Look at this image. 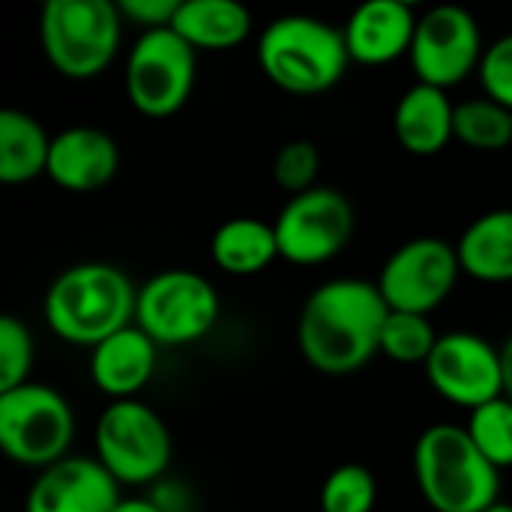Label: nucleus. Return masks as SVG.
Masks as SVG:
<instances>
[{
    "label": "nucleus",
    "instance_id": "14",
    "mask_svg": "<svg viewBox=\"0 0 512 512\" xmlns=\"http://www.w3.org/2000/svg\"><path fill=\"white\" fill-rule=\"evenodd\" d=\"M120 501V483L99 459L66 456L39 471L27 492L24 512H114Z\"/></svg>",
    "mask_w": 512,
    "mask_h": 512
},
{
    "label": "nucleus",
    "instance_id": "29",
    "mask_svg": "<svg viewBox=\"0 0 512 512\" xmlns=\"http://www.w3.org/2000/svg\"><path fill=\"white\" fill-rule=\"evenodd\" d=\"M480 84H483V96L495 99L498 105L512 111V33L495 39L480 63Z\"/></svg>",
    "mask_w": 512,
    "mask_h": 512
},
{
    "label": "nucleus",
    "instance_id": "25",
    "mask_svg": "<svg viewBox=\"0 0 512 512\" xmlns=\"http://www.w3.org/2000/svg\"><path fill=\"white\" fill-rule=\"evenodd\" d=\"M465 429H468L471 441L477 444V450L498 471L512 468V402L507 396L471 411Z\"/></svg>",
    "mask_w": 512,
    "mask_h": 512
},
{
    "label": "nucleus",
    "instance_id": "2",
    "mask_svg": "<svg viewBox=\"0 0 512 512\" xmlns=\"http://www.w3.org/2000/svg\"><path fill=\"white\" fill-rule=\"evenodd\" d=\"M138 288L108 261H81L63 270L42 303L51 333L78 348H96L135 324Z\"/></svg>",
    "mask_w": 512,
    "mask_h": 512
},
{
    "label": "nucleus",
    "instance_id": "19",
    "mask_svg": "<svg viewBox=\"0 0 512 512\" xmlns=\"http://www.w3.org/2000/svg\"><path fill=\"white\" fill-rule=\"evenodd\" d=\"M456 255L462 264V273L486 282V285H504L512 282V210H489L477 216L462 237L456 240Z\"/></svg>",
    "mask_w": 512,
    "mask_h": 512
},
{
    "label": "nucleus",
    "instance_id": "22",
    "mask_svg": "<svg viewBox=\"0 0 512 512\" xmlns=\"http://www.w3.org/2000/svg\"><path fill=\"white\" fill-rule=\"evenodd\" d=\"M51 138L45 126L21 111L3 108L0 111V183L21 186L42 174H48Z\"/></svg>",
    "mask_w": 512,
    "mask_h": 512
},
{
    "label": "nucleus",
    "instance_id": "33",
    "mask_svg": "<svg viewBox=\"0 0 512 512\" xmlns=\"http://www.w3.org/2000/svg\"><path fill=\"white\" fill-rule=\"evenodd\" d=\"M486 512H512V504H504V501H498L492 510H486Z\"/></svg>",
    "mask_w": 512,
    "mask_h": 512
},
{
    "label": "nucleus",
    "instance_id": "12",
    "mask_svg": "<svg viewBox=\"0 0 512 512\" xmlns=\"http://www.w3.org/2000/svg\"><path fill=\"white\" fill-rule=\"evenodd\" d=\"M486 48L480 21L468 9L432 6L417 21L408 60L420 84L450 90L480 72Z\"/></svg>",
    "mask_w": 512,
    "mask_h": 512
},
{
    "label": "nucleus",
    "instance_id": "1",
    "mask_svg": "<svg viewBox=\"0 0 512 512\" xmlns=\"http://www.w3.org/2000/svg\"><path fill=\"white\" fill-rule=\"evenodd\" d=\"M390 306L369 279H330L318 285L297 318L300 357L321 375H354L381 354Z\"/></svg>",
    "mask_w": 512,
    "mask_h": 512
},
{
    "label": "nucleus",
    "instance_id": "11",
    "mask_svg": "<svg viewBox=\"0 0 512 512\" xmlns=\"http://www.w3.org/2000/svg\"><path fill=\"white\" fill-rule=\"evenodd\" d=\"M462 276L456 246L444 237H414L381 267L375 285L390 312L429 315L447 303Z\"/></svg>",
    "mask_w": 512,
    "mask_h": 512
},
{
    "label": "nucleus",
    "instance_id": "27",
    "mask_svg": "<svg viewBox=\"0 0 512 512\" xmlns=\"http://www.w3.org/2000/svg\"><path fill=\"white\" fill-rule=\"evenodd\" d=\"M321 174V150L309 138H291L279 147L273 159V183L288 195H303L318 186Z\"/></svg>",
    "mask_w": 512,
    "mask_h": 512
},
{
    "label": "nucleus",
    "instance_id": "9",
    "mask_svg": "<svg viewBox=\"0 0 512 512\" xmlns=\"http://www.w3.org/2000/svg\"><path fill=\"white\" fill-rule=\"evenodd\" d=\"M198 78V51L171 27L147 30L126 54V96L141 117H174L192 96Z\"/></svg>",
    "mask_w": 512,
    "mask_h": 512
},
{
    "label": "nucleus",
    "instance_id": "4",
    "mask_svg": "<svg viewBox=\"0 0 512 512\" xmlns=\"http://www.w3.org/2000/svg\"><path fill=\"white\" fill-rule=\"evenodd\" d=\"M255 54L264 78L288 96H321L351 66L342 27L312 15L273 18L258 36Z\"/></svg>",
    "mask_w": 512,
    "mask_h": 512
},
{
    "label": "nucleus",
    "instance_id": "30",
    "mask_svg": "<svg viewBox=\"0 0 512 512\" xmlns=\"http://www.w3.org/2000/svg\"><path fill=\"white\" fill-rule=\"evenodd\" d=\"M123 21L138 24L141 33L147 30H165L174 24V15L180 9V0H120L117 3Z\"/></svg>",
    "mask_w": 512,
    "mask_h": 512
},
{
    "label": "nucleus",
    "instance_id": "6",
    "mask_svg": "<svg viewBox=\"0 0 512 512\" xmlns=\"http://www.w3.org/2000/svg\"><path fill=\"white\" fill-rule=\"evenodd\" d=\"M75 411L48 384H24L0 393V450L9 462L45 471L69 456Z\"/></svg>",
    "mask_w": 512,
    "mask_h": 512
},
{
    "label": "nucleus",
    "instance_id": "32",
    "mask_svg": "<svg viewBox=\"0 0 512 512\" xmlns=\"http://www.w3.org/2000/svg\"><path fill=\"white\" fill-rule=\"evenodd\" d=\"M501 363H504V396L512 402V333L501 345Z\"/></svg>",
    "mask_w": 512,
    "mask_h": 512
},
{
    "label": "nucleus",
    "instance_id": "7",
    "mask_svg": "<svg viewBox=\"0 0 512 512\" xmlns=\"http://www.w3.org/2000/svg\"><path fill=\"white\" fill-rule=\"evenodd\" d=\"M222 300L213 282L195 270H162L138 288L135 327L159 348L195 345L219 324Z\"/></svg>",
    "mask_w": 512,
    "mask_h": 512
},
{
    "label": "nucleus",
    "instance_id": "17",
    "mask_svg": "<svg viewBox=\"0 0 512 512\" xmlns=\"http://www.w3.org/2000/svg\"><path fill=\"white\" fill-rule=\"evenodd\" d=\"M156 357L159 345L132 324L90 351V381L111 402L138 399L156 372Z\"/></svg>",
    "mask_w": 512,
    "mask_h": 512
},
{
    "label": "nucleus",
    "instance_id": "3",
    "mask_svg": "<svg viewBox=\"0 0 512 512\" xmlns=\"http://www.w3.org/2000/svg\"><path fill=\"white\" fill-rule=\"evenodd\" d=\"M414 477L435 512H486L501 501V471L456 423L423 429L414 444Z\"/></svg>",
    "mask_w": 512,
    "mask_h": 512
},
{
    "label": "nucleus",
    "instance_id": "15",
    "mask_svg": "<svg viewBox=\"0 0 512 512\" xmlns=\"http://www.w3.org/2000/svg\"><path fill=\"white\" fill-rule=\"evenodd\" d=\"M120 171L117 141L96 126H69L51 138L48 180L63 192L87 195L105 189Z\"/></svg>",
    "mask_w": 512,
    "mask_h": 512
},
{
    "label": "nucleus",
    "instance_id": "21",
    "mask_svg": "<svg viewBox=\"0 0 512 512\" xmlns=\"http://www.w3.org/2000/svg\"><path fill=\"white\" fill-rule=\"evenodd\" d=\"M210 258L228 276H258L279 255L273 222L255 216H234L222 222L210 237Z\"/></svg>",
    "mask_w": 512,
    "mask_h": 512
},
{
    "label": "nucleus",
    "instance_id": "23",
    "mask_svg": "<svg viewBox=\"0 0 512 512\" xmlns=\"http://www.w3.org/2000/svg\"><path fill=\"white\" fill-rule=\"evenodd\" d=\"M453 138L477 153H501L512 144V111L489 96L456 102Z\"/></svg>",
    "mask_w": 512,
    "mask_h": 512
},
{
    "label": "nucleus",
    "instance_id": "24",
    "mask_svg": "<svg viewBox=\"0 0 512 512\" xmlns=\"http://www.w3.org/2000/svg\"><path fill=\"white\" fill-rule=\"evenodd\" d=\"M441 333L429 315L390 312L381 333V354L399 366H426Z\"/></svg>",
    "mask_w": 512,
    "mask_h": 512
},
{
    "label": "nucleus",
    "instance_id": "8",
    "mask_svg": "<svg viewBox=\"0 0 512 512\" xmlns=\"http://www.w3.org/2000/svg\"><path fill=\"white\" fill-rule=\"evenodd\" d=\"M174 456L165 420L141 399L111 402L96 423V459L120 486L156 483Z\"/></svg>",
    "mask_w": 512,
    "mask_h": 512
},
{
    "label": "nucleus",
    "instance_id": "28",
    "mask_svg": "<svg viewBox=\"0 0 512 512\" xmlns=\"http://www.w3.org/2000/svg\"><path fill=\"white\" fill-rule=\"evenodd\" d=\"M33 360H36V345L27 324L18 321L15 315H3L0 318V393L30 384Z\"/></svg>",
    "mask_w": 512,
    "mask_h": 512
},
{
    "label": "nucleus",
    "instance_id": "26",
    "mask_svg": "<svg viewBox=\"0 0 512 512\" xmlns=\"http://www.w3.org/2000/svg\"><path fill=\"white\" fill-rule=\"evenodd\" d=\"M321 512H372L378 504V483L366 465L345 462L333 468L321 486Z\"/></svg>",
    "mask_w": 512,
    "mask_h": 512
},
{
    "label": "nucleus",
    "instance_id": "13",
    "mask_svg": "<svg viewBox=\"0 0 512 512\" xmlns=\"http://www.w3.org/2000/svg\"><path fill=\"white\" fill-rule=\"evenodd\" d=\"M432 390L456 405L477 411L504 396L501 348L471 330L441 333L429 363L423 366Z\"/></svg>",
    "mask_w": 512,
    "mask_h": 512
},
{
    "label": "nucleus",
    "instance_id": "10",
    "mask_svg": "<svg viewBox=\"0 0 512 512\" xmlns=\"http://www.w3.org/2000/svg\"><path fill=\"white\" fill-rule=\"evenodd\" d=\"M282 261L294 267H321L345 252L357 216L351 201L333 186H315L282 204L276 222Z\"/></svg>",
    "mask_w": 512,
    "mask_h": 512
},
{
    "label": "nucleus",
    "instance_id": "20",
    "mask_svg": "<svg viewBox=\"0 0 512 512\" xmlns=\"http://www.w3.org/2000/svg\"><path fill=\"white\" fill-rule=\"evenodd\" d=\"M171 30L195 51H231L252 33V12L234 0H180Z\"/></svg>",
    "mask_w": 512,
    "mask_h": 512
},
{
    "label": "nucleus",
    "instance_id": "18",
    "mask_svg": "<svg viewBox=\"0 0 512 512\" xmlns=\"http://www.w3.org/2000/svg\"><path fill=\"white\" fill-rule=\"evenodd\" d=\"M453 114L456 102L447 90L414 84L408 87L393 111V132L405 153L411 156H435L450 147L453 138Z\"/></svg>",
    "mask_w": 512,
    "mask_h": 512
},
{
    "label": "nucleus",
    "instance_id": "16",
    "mask_svg": "<svg viewBox=\"0 0 512 512\" xmlns=\"http://www.w3.org/2000/svg\"><path fill=\"white\" fill-rule=\"evenodd\" d=\"M417 9L402 0H369L351 12L342 27L348 57L360 66H387L411 54Z\"/></svg>",
    "mask_w": 512,
    "mask_h": 512
},
{
    "label": "nucleus",
    "instance_id": "31",
    "mask_svg": "<svg viewBox=\"0 0 512 512\" xmlns=\"http://www.w3.org/2000/svg\"><path fill=\"white\" fill-rule=\"evenodd\" d=\"M114 512H168L162 504H156V501H147V498H123Z\"/></svg>",
    "mask_w": 512,
    "mask_h": 512
},
{
    "label": "nucleus",
    "instance_id": "5",
    "mask_svg": "<svg viewBox=\"0 0 512 512\" xmlns=\"http://www.w3.org/2000/svg\"><path fill=\"white\" fill-rule=\"evenodd\" d=\"M123 42V15L111 0H48L39 9V45L57 75L99 78Z\"/></svg>",
    "mask_w": 512,
    "mask_h": 512
}]
</instances>
